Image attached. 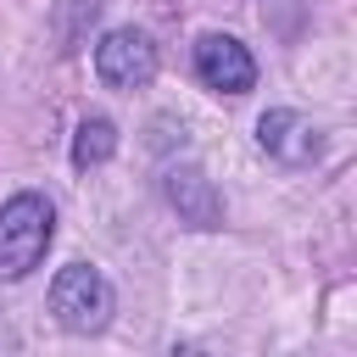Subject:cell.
<instances>
[{"mask_svg":"<svg viewBox=\"0 0 357 357\" xmlns=\"http://www.w3.org/2000/svg\"><path fill=\"white\" fill-rule=\"evenodd\" d=\"M50 234H56V212H50V201L33 195V190L11 195V201L0 206V279H22V273H33L39 257H45V245H50Z\"/></svg>","mask_w":357,"mask_h":357,"instance_id":"cell-1","label":"cell"},{"mask_svg":"<svg viewBox=\"0 0 357 357\" xmlns=\"http://www.w3.org/2000/svg\"><path fill=\"white\" fill-rule=\"evenodd\" d=\"M50 312L73 335L106 329V318H112V284H106V273L89 268V262H67L56 273V284H50Z\"/></svg>","mask_w":357,"mask_h":357,"instance_id":"cell-2","label":"cell"},{"mask_svg":"<svg viewBox=\"0 0 357 357\" xmlns=\"http://www.w3.org/2000/svg\"><path fill=\"white\" fill-rule=\"evenodd\" d=\"M95 73L112 89H145L156 78V45L139 28H117L95 45Z\"/></svg>","mask_w":357,"mask_h":357,"instance_id":"cell-3","label":"cell"},{"mask_svg":"<svg viewBox=\"0 0 357 357\" xmlns=\"http://www.w3.org/2000/svg\"><path fill=\"white\" fill-rule=\"evenodd\" d=\"M195 73H201V84L218 89V95H245V89L257 84L251 50H245L240 39H229V33H206V39L195 45Z\"/></svg>","mask_w":357,"mask_h":357,"instance_id":"cell-4","label":"cell"},{"mask_svg":"<svg viewBox=\"0 0 357 357\" xmlns=\"http://www.w3.org/2000/svg\"><path fill=\"white\" fill-rule=\"evenodd\" d=\"M257 139H262V151L268 156H279V162H290V167H301V162H312L318 156V128L301 117V112H262V123H257Z\"/></svg>","mask_w":357,"mask_h":357,"instance_id":"cell-5","label":"cell"},{"mask_svg":"<svg viewBox=\"0 0 357 357\" xmlns=\"http://www.w3.org/2000/svg\"><path fill=\"white\" fill-rule=\"evenodd\" d=\"M167 201H173L178 218H190L195 229H212V223L223 218L218 190H212V178H206L201 167H173V173H167Z\"/></svg>","mask_w":357,"mask_h":357,"instance_id":"cell-6","label":"cell"},{"mask_svg":"<svg viewBox=\"0 0 357 357\" xmlns=\"http://www.w3.org/2000/svg\"><path fill=\"white\" fill-rule=\"evenodd\" d=\"M112 151H117L112 117H84V123H78V139H73V162H78V167H95V162H106Z\"/></svg>","mask_w":357,"mask_h":357,"instance_id":"cell-7","label":"cell"}]
</instances>
